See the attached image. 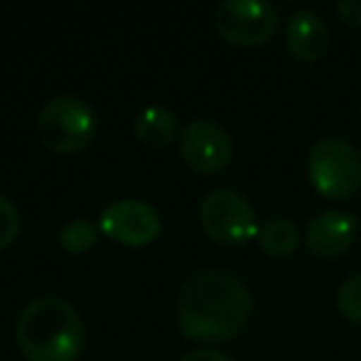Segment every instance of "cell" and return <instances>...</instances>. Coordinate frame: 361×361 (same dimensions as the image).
<instances>
[{"mask_svg":"<svg viewBox=\"0 0 361 361\" xmlns=\"http://www.w3.org/2000/svg\"><path fill=\"white\" fill-rule=\"evenodd\" d=\"M14 338L25 361H76L85 347V327L73 302L45 293L17 313Z\"/></svg>","mask_w":361,"mask_h":361,"instance_id":"7a4b0ae2","label":"cell"},{"mask_svg":"<svg viewBox=\"0 0 361 361\" xmlns=\"http://www.w3.org/2000/svg\"><path fill=\"white\" fill-rule=\"evenodd\" d=\"M133 130L138 135L141 144L147 147H169L178 135H180V127H178V116L164 107V104H147L135 113V121H133Z\"/></svg>","mask_w":361,"mask_h":361,"instance_id":"8fae6325","label":"cell"},{"mask_svg":"<svg viewBox=\"0 0 361 361\" xmlns=\"http://www.w3.org/2000/svg\"><path fill=\"white\" fill-rule=\"evenodd\" d=\"M20 234V212L11 203V197H6L0 192V251H6Z\"/></svg>","mask_w":361,"mask_h":361,"instance_id":"9a60e30c","label":"cell"},{"mask_svg":"<svg viewBox=\"0 0 361 361\" xmlns=\"http://www.w3.org/2000/svg\"><path fill=\"white\" fill-rule=\"evenodd\" d=\"M96 223H99L102 234H107L110 240L130 245V248H141L161 234L158 209L138 197H118V200L107 203Z\"/></svg>","mask_w":361,"mask_h":361,"instance_id":"ba28073f","label":"cell"},{"mask_svg":"<svg viewBox=\"0 0 361 361\" xmlns=\"http://www.w3.org/2000/svg\"><path fill=\"white\" fill-rule=\"evenodd\" d=\"M336 11H338V17H341L344 23L361 28V0H338V3H336Z\"/></svg>","mask_w":361,"mask_h":361,"instance_id":"2e32d148","label":"cell"},{"mask_svg":"<svg viewBox=\"0 0 361 361\" xmlns=\"http://www.w3.org/2000/svg\"><path fill=\"white\" fill-rule=\"evenodd\" d=\"M358 237V217L344 209H324L305 226V248L313 257H341Z\"/></svg>","mask_w":361,"mask_h":361,"instance_id":"9c48e42d","label":"cell"},{"mask_svg":"<svg viewBox=\"0 0 361 361\" xmlns=\"http://www.w3.org/2000/svg\"><path fill=\"white\" fill-rule=\"evenodd\" d=\"M251 290L245 279L223 265L192 271L175 293V322L186 338L223 341L245 330Z\"/></svg>","mask_w":361,"mask_h":361,"instance_id":"6da1fadb","label":"cell"},{"mask_svg":"<svg viewBox=\"0 0 361 361\" xmlns=\"http://www.w3.org/2000/svg\"><path fill=\"white\" fill-rule=\"evenodd\" d=\"M305 172L319 195L344 200L361 189V149L344 135H322L307 147Z\"/></svg>","mask_w":361,"mask_h":361,"instance_id":"277c9868","label":"cell"},{"mask_svg":"<svg viewBox=\"0 0 361 361\" xmlns=\"http://www.w3.org/2000/svg\"><path fill=\"white\" fill-rule=\"evenodd\" d=\"M336 307L344 319L361 324V271L341 279V285L336 288Z\"/></svg>","mask_w":361,"mask_h":361,"instance_id":"5bb4252c","label":"cell"},{"mask_svg":"<svg viewBox=\"0 0 361 361\" xmlns=\"http://www.w3.org/2000/svg\"><path fill=\"white\" fill-rule=\"evenodd\" d=\"M99 223L87 220V217H73L68 220L62 228H59V245L68 251V254H82V251H90L99 240Z\"/></svg>","mask_w":361,"mask_h":361,"instance_id":"4fadbf2b","label":"cell"},{"mask_svg":"<svg viewBox=\"0 0 361 361\" xmlns=\"http://www.w3.org/2000/svg\"><path fill=\"white\" fill-rule=\"evenodd\" d=\"M285 45L288 51L302 62H316L327 54L330 31L319 11L299 6L285 20Z\"/></svg>","mask_w":361,"mask_h":361,"instance_id":"30bf717a","label":"cell"},{"mask_svg":"<svg viewBox=\"0 0 361 361\" xmlns=\"http://www.w3.org/2000/svg\"><path fill=\"white\" fill-rule=\"evenodd\" d=\"M214 31L237 48H259L279 28V8L271 0H223L212 14Z\"/></svg>","mask_w":361,"mask_h":361,"instance_id":"8992f818","label":"cell"},{"mask_svg":"<svg viewBox=\"0 0 361 361\" xmlns=\"http://www.w3.org/2000/svg\"><path fill=\"white\" fill-rule=\"evenodd\" d=\"M34 130L45 149L59 155H73L93 141L99 130V118L87 99L76 93H59L39 107L34 118Z\"/></svg>","mask_w":361,"mask_h":361,"instance_id":"3957f363","label":"cell"},{"mask_svg":"<svg viewBox=\"0 0 361 361\" xmlns=\"http://www.w3.org/2000/svg\"><path fill=\"white\" fill-rule=\"evenodd\" d=\"M180 361H231L226 353L214 350V347H200V350H189L180 355Z\"/></svg>","mask_w":361,"mask_h":361,"instance_id":"e0dca14e","label":"cell"},{"mask_svg":"<svg viewBox=\"0 0 361 361\" xmlns=\"http://www.w3.org/2000/svg\"><path fill=\"white\" fill-rule=\"evenodd\" d=\"M197 217H200L203 231L217 245H243L259 231L251 200L243 192L228 189V186L206 192L200 200Z\"/></svg>","mask_w":361,"mask_h":361,"instance_id":"5b68a950","label":"cell"},{"mask_svg":"<svg viewBox=\"0 0 361 361\" xmlns=\"http://www.w3.org/2000/svg\"><path fill=\"white\" fill-rule=\"evenodd\" d=\"M257 240H259V248L265 254H271V257H290L302 245L305 234H302V228L290 217L274 214V217H265L259 223Z\"/></svg>","mask_w":361,"mask_h":361,"instance_id":"7c38bea8","label":"cell"},{"mask_svg":"<svg viewBox=\"0 0 361 361\" xmlns=\"http://www.w3.org/2000/svg\"><path fill=\"white\" fill-rule=\"evenodd\" d=\"M178 152L180 161L200 175L223 172L234 158V138L231 133L212 121V118H192L180 127L178 135Z\"/></svg>","mask_w":361,"mask_h":361,"instance_id":"52a82bcc","label":"cell"}]
</instances>
